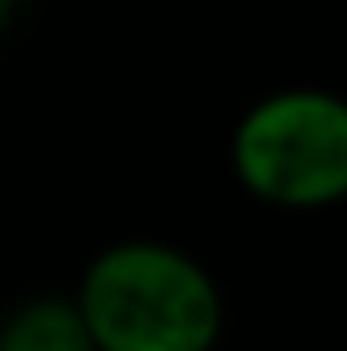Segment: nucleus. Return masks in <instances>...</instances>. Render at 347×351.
<instances>
[{"mask_svg":"<svg viewBox=\"0 0 347 351\" xmlns=\"http://www.w3.org/2000/svg\"><path fill=\"white\" fill-rule=\"evenodd\" d=\"M71 300L98 351H214L225 331L214 275L164 239H117L98 250Z\"/></svg>","mask_w":347,"mask_h":351,"instance_id":"f257e3e1","label":"nucleus"},{"mask_svg":"<svg viewBox=\"0 0 347 351\" xmlns=\"http://www.w3.org/2000/svg\"><path fill=\"white\" fill-rule=\"evenodd\" d=\"M230 168L271 209H327L347 199V97L286 87L235 123Z\"/></svg>","mask_w":347,"mask_h":351,"instance_id":"f03ea898","label":"nucleus"},{"mask_svg":"<svg viewBox=\"0 0 347 351\" xmlns=\"http://www.w3.org/2000/svg\"><path fill=\"white\" fill-rule=\"evenodd\" d=\"M0 351H98L77 300L36 295L0 321Z\"/></svg>","mask_w":347,"mask_h":351,"instance_id":"7ed1b4c3","label":"nucleus"},{"mask_svg":"<svg viewBox=\"0 0 347 351\" xmlns=\"http://www.w3.org/2000/svg\"><path fill=\"white\" fill-rule=\"evenodd\" d=\"M10 10H16V0H0V31L10 26Z\"/></svg>","mask_w":347,"mask_h":351,"instance_id":"20e7f679","label":"nucleus"}]
</instances>
